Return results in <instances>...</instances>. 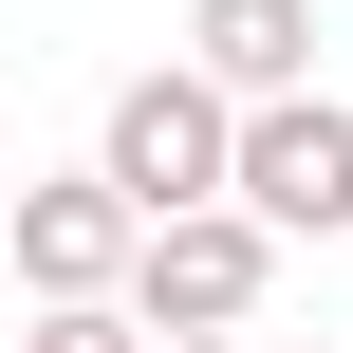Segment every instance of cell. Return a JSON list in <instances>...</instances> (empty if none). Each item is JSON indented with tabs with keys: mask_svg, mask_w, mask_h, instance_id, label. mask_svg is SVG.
<instances>
[{
	"mask_svg": "<svg viewBox=\"0 0 353 353\" xmlns=\"http://www.w3.org/2000/svg\"><path fill=\"white\" fill-rule=\"evenodd\" d=\"M223 205H261L279 242H298V223L335 242V223H353V112H335V93H261V112H242V186H223Z\"/></svg>",
	"mask_w": 353,
	"mask_h": 353,
	"instance_id": "3",
	"label": "cell"
},
{
	"mask_svg": "<svg viewBox=\"0 0 353 353\" xmlns=\"http://www.w3.org/2000/svg\"><path fill=\"white\" fill-rule=\"evenodd\" d=\"M93 168H112L149 223H186V205H223V186H242V93H223L205 56H186V74H130V93H112V130H93Z\"/></svg>",
	"mask_w": 353,
	"mask_h": 353,
	"instance_id": "1",
	"label": "cell"
},
{
	"mask_svg": "<svg viewBox=\"0 0 353 353\" xmlns=\"http://www.w3.org/2000/svg\"><path fill=\"white\" fill-rule=\"evenodd\" d=\"M261 298H279V223L261 205H186V223L130 242V316L149 335H242Z\"/></svg>",
	"mask_w": 353,
	"mask_h": 353,
	"instance_id": "2",
	"label": "cell"
},
{
	"mask_svg": "<svg viewBox=\"0 0 353 353\" xmlns=\"http://www.w3.org/2000/svg\"><path fill=\"white\" fill-rule=\"evenodd\" d=\"M261 353H298V335H261Z\"/></svg>",
	"mask_w": 353,
	"mask_h": 353,
	"instance_id": "9",
	"label": "cell"
},
{
	"mask_svg": "<svg viewBox=\"0 0 353 353\" xmlns=\"http://www.w3.org/2000/svg\"><path fill=\"white\" fill-rule=\"evenodd\" d=\"M19 353H149V316H130V298H37Z\"/></svg>",
	"mask_w": 353,
	"mask_h": 353,
	"instance_id": "6",
	"label": "cell"
},
{
	"mask_svg": "<svg viewBox=\"0 0 353 353\" xmlns=\"http://www.w3.org/2000/svg\"><path fill=\"white\" fill-rule=\"evenodd\" d=\"M0 223H19V186H0Z\"/></svg>",
	"mask_w": 353,
	"mask_h": 353,
	"instance_id": "8",
	"label": "cell"
},
{
	"mask_svg": "<svg viewBox=\"0 0 353 353\" xmlns=\"http://www.w3.org/2000/svg\"><path fill=\"white\" fill-rule=\"evenodd\" d=\"M168 353H261V335H168Z\"/></svg>",
	"mask_w": 353,
	"mask_h": 353,
	"instance_id": "7",
	"label": "cell"
},
{
	"mask_svg": "<svg viewBox=\"0 0 353 353\" xmlns=\"http://www.w3.org/2000/svg\"><path fill=\"white\" fill-rule=\"evenodd\" d=\"M186 56L261 112V93H316V0H186Z\"/></svg>",
	"mask_w": 353,
	"mask_h": 353,
	"instance_id": "5",
	"label": "cell"
},
{
	"mask_svg": "<svg viewBox=\"0 0 353 353\" xmlns=\"http://www.w3.org/2000/svg\"><path fill=\"white\" fill-rule=\"evenodd\" d=\"M19 279L37 298H130V242H149V205L112 186V168H74V186H19Z\"/></svg>",
	"mask_w": 353,
	"mask_h": 353,
	"instance_id": "4",
	"label": "cell"
}]
</instances>
